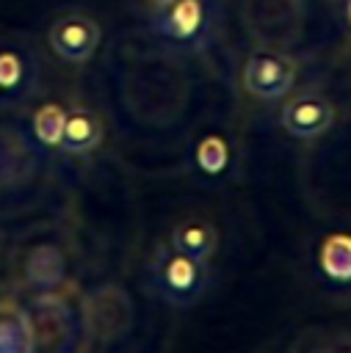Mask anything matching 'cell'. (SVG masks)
Here are the masks:
<instances>
[{
	"mask_svg": "<svg viewBox=\"0 0 351 353\" xmlns=\"http://www.w3.org/2000/svg\"><path fill=\"white\" fill-rule=\"evenodd\" d=\"M171 245L188 256H196V259H210L218 248V234L216 229L207 223V221H182L177 223L174 234H171Z\"/></svg>",
	"mask_w": 351,
	"mask_h": 353,
	"instance_id": "cell-10",
	"label": "cell"
},
{
	"mask_svg": "<svg viewBox=\"0 0 351 353\" xmlns=\"http://www.w3.org/2000/svg\"><path fill=\"white\" fill-rule=\"evenodd\" d=\"M166 3H171V0H152V6H158V8H160V6H166Z\"/></svg>",
	"mask_w": 351,
	"mask_h": 353,
	"instance_id": "cell-15",
	"label": "cell"
},
{
	"mask_svg": "<svg viewBox=\"0 0 351 353\" xmlns=\"http://www.w3.org/2000/svg\"><path fill=\"white\" fill-rule=\"evenodd\" d=\"M334 119V108L321 94H298L282 108V127L296 138H315L329 130Z\"/></svg>",
	"mask_w": 351,
	"mask_h": 353,
	"instance_id": "cell-4",
	"label": "cell"
},
{
	"mask_svg": "<svg viewBox=\"0 0 351 353\" xmlns=\"http://www.w3.org/2000/svg\"><path fill=\"white\" fill-rule=\"evenodd\" d=\"M99 44V25L86 14H64L50 28V47L64 61L80 63Z\"/></svg>",
	"mask_w": 351,
	"mask_h": 353,
	"instance_id": "cell-3",
	"label": "cell"
},
{
	"mask_svg": "<svg viewBox=\"0 0 351 353\" xmlns=\"http://www.w3.org/2000/svg\"><path fill=\"white\" fill-rule=\"evenodd\" d=\"M33 345L36 328L30 314L14 301H0V353H30Z\"/></svg>",
	"mask_w": 351,
	"mask_h": 353,
	"instance_id": "cell-6",
	"label": "cell"
},
{
	"mask_svg": "<svg viewBox=\"0 0 351 353\" xmlns=\"http://www.w3.org/2000/svg\"><path fill=\"white\" fill-rule=\"evenodd\" d=\"M205 19V6L202 0H171L160 6V17L155 28L171 39H191Z\"/></svg>",
	"mask_w": 351,
	"mask_h": 353,
	"instance_id": "cell-7",
	"label": "cell"
},
{
	"mask_svg": "<svg viewBox=\"0 0 351 353\" xmlns=\"http://www.w3.org/2000/svg\"><path fill=\"white\" fill-rule=\"evenodd\" d=\"M321 268L334 281H351V234L334 232L321 243Z\"/></svg>",
	"mask_w": 351,
	"mask_h": 353,
	"instance_id": "cell-11",
	"label": "cell"
},
{
	"mask_svg": "<svg viewBox=\"0 0 351 353\" xmlns=\"http://www.w3.org/2000/svg\"><path fill=\"white\" fill-rule=\"evenodd\" d=\"M348 22H351V0H348Z\"/></svg>",
	"mask_w": 351,
	"mask_h": 353,
	"instance_id": "cell-16",
	"label": "cell"
},
{
	"mask_svg": "<svg viewBox=\"0 0 351 353\" xmlns=\"http://www.w3.org/2000/svg\"><path fill=\"white\" fill-rule=\"evenodd\" d=\"M64 121H66V110L55 102H47L36 110L33 116V132L41 143L47 146H58L61 143V132H64Z\"/></svg>",
	"mask_w": 351,
	"mask_h": 353,
	"instance_id": "cell-13",
	"label": "cell"
},
{
	"mask_svg": "<svg viewBox=\"0 0 351 353\" xmlns=\"http://www.w3.org/2000/svg\"><path fill=\"white\" fill-rule=\"evenodd\" d=\"M30 61L17 50V47H0V99L3 102H14L22 99L30 88L33 72H30Z\"/></svg>",
	"mask_w": 351,
	"mask_h": 353,
	"instance_id": "cell-9",
	"label": "cell"
},
{
	"mask_svg": "<svg viewBox=\"0 0 351 353\" xmlns=\"http://www.w3.org/2000/svg\"><path fill=\"white\" fill-rule=\"evenodd\" d=\"M99 141H102V124H99L97 113H91L86 108H77V110L66 113L61 143H58L64 152L83 154V152H91Z\"/></svg>",
	"mask_w": 351,
	"mask_h": 353,
	"instance_id": "cell-8",
	"label": "cell"
},
{
	"mask_svg": "<svg viewBox=\"0 0 351 353\" xmlns=\"http://www.w3.org/2000/svg\"><path fill=\"white\" fill-rule=\"evenodd\" d=\"M61 273H64V259L55 248L50 245H41L30 254V262H28V279L33 284H41V287H55L61 281Z\"/></svg>",
	"mask_w": 351,
	"mask_h": 353,
	"instance_id": "cell-12",
	"label": "cell"
},
{
	"mask_svg": "<svg viewBox=\"0 0 351 353\" xmlns=\"http://www.w3.org/2000/svg\"><path fill=\"white\" fill-rule=\"evenodd\" d=\"M196 163L205 174H221L229 163V146L221 135H207L196 146Z\"/></svg>",
	"mask_w": 351,
	"mask_h": 353,
	"instance_id": "cell-14",
	"label": "cell"
},
{
	"mask_svg": "<svg viewBox=\"0 0 351 353\" xmlns=\"http://www.w3.org/2000/svg\"><path fill=\"white\" fill-rule=\"evenodd\" d=\"M149 279H152V290L163 301H169L174 306H191L207 290L210 270H207L205 259L188 256L169 243L155 251Z\"/></svg>",
	"mask_w": 351,
	"mask_h": 353,
	"instance_id": "cell-1",
	"label": "cell"
},
{
	"mask_svg": "<svg viewBox=\"0 0 351 353\" xmlns=\"http://www.w3.org/2000/svg\"><path fill=\"white\" fill-rule=\"evenodd\" d=\"M127 320H130V303L127 295L119 292L116 287H105L86 301V325L91 334L99 336L124 334Z\"/></svg>",
	"mask_w": 351,
	"mask_h": 353,
	"instance_id": "cell-5",
	"label": "cell"
},
{
	"mask_svg": "<svg viewBox=\"0 0 351 353\" xmlns=\"http://www.w3.org/2000/svg\"><path fill=\"white\" fill-rule=\"evenodd\" d=\"M293 80L296 61L274 50H257L243 66V88L260 99H276L287 94Z\"/></svg>",
	"mask_w": 351,
	"mask_h": 353,
	"instance_id": "cell-2",
	"label": "cell"
}]
</instances>
